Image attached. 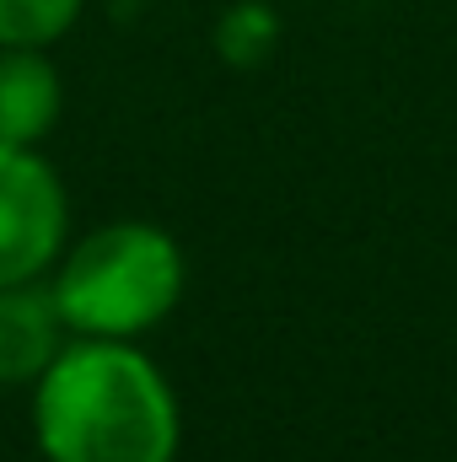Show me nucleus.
I'll list each match as a JSON object with an SVG mask.
<instances>
[{
    "instance_id": "obj_7",
    "label": "nucleus",
    "mask_w": 457,
    "mask_h": 462,
    "mask_svg": "<svg viewBox=\"0 0 457 462\" xmlns=\"http://www.w3.org/2000/svg\"><path fill=\"white\" fill-rule=\"evenodd\" d=\"M280 43V16L264 5V0H237L227 16L216 22V54L237 65V70H253L275 54Z\"/></svg>"
},
{
    "instance_id": "obj_6",
    "label": "nucleus",
    "mask_w": 457,
    "mask_h": 462,
    "mask_svg": "<svg viewBox=\"0 0 457 462\" xmlns=\"http://www.w3.org/2000/svg\"><path fill=\"white\" fill-rule=\"evenodd\" d=\"M87 0H0V49H54Z\"/></svg>"
},
{
    "instance_id": "obj_2",
    "label": "nucleus",
    "mask_w": 457,
    "mask_h": 462,
    "mask_svg": "<svg viewBox=\"0 0 457 462\" xmlns=\"http://www.w3.org/2000/svg\"><path fill=\"white\" fill-rule=\"evenodd\" d=\"M189 285L183 247L156 221H108L65 247L49 269V296L70 339H145Z\"/></svg>"
},
{
    "instance_id": "obj_4",
    "label": "nucleus",
    "mask_w": 457,
    "mask_h": 462,
    "mask_svg": "<svg viewBox=\"0 0 457 462\" xmlns=\"http://www.w3.org/2000/svg\"><path fill=\"white\" fill-rule=\"evenodd\" d=\"M65 339L70 328L49 296V280L0 285V387H33Z\"/></svg>"
},
{
    "instance_id": "obj_1",
    "label": "nucleus",
    "mask_w": 457,
    "mask_h": 462,
    "mask_svg": "<svg viewBox=\"0 0 457 462\" xmlns=\"http://www.w3.org/2000/svg\"><path fill=\"white\" fill-rule=\"evenodd\" d=\"M43 462H178L183 409L135 339H65L33 382Z\"/></svg>"
},
{
    "instance_id": "obj_5",
    "label": "nucleus",
    "mask_w": 457,
    "mask_h": 462,
    "mask_svg": "<svg viewBox=\"0 0 457 462\" xmlns=\"http://www.w3.org/2000/svg\"><path fill=\"white\" fill-rule=\"evenodd\" d=\"M65 114L49 49H0V145H43Z\"/></svg>"
},
{
    "instance_id": "obj_3",
    "label": "nucleus",
    "mask_w": 457,
    "mask_h": 462,
    "mask_svg": "<svg viewBox=\"0 0 457 462\" xmlns=\"http://www.w3.org/2000/svg\"><path fill=\"white\" fill-rule=\"evenodd\" d=\"M70 199L38 145H0V285L43 280L65 253Z\"/></svg>"
}]
</instances>
